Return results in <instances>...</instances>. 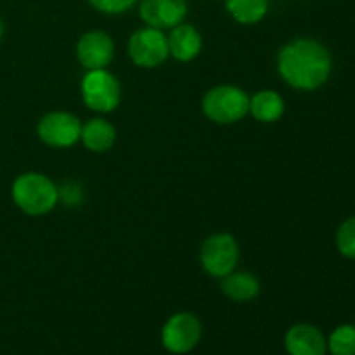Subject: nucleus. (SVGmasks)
I'll return each mask as SVG.
<instances>
[{
	"label": "nucleus",
	"instance_id": "nucleus-1",
	"mask_svg": "<svg viewBox=\"0 0 355 355\" xmlns=\"http://www.w3.org/2000/svg\"><path fill=\"white\" fill-rule=\"evenodd\" d=\"M277 68L291 87L314 90L329 78L331 54L318 40L298 38L281 49Z\"/></svg>",
	"mask_w": 355,
	"mask_h": 355
},
{
	"label": "nucleus",
	"instance_id": "nucleus-8",
	"mask_svg": "<svg viewBox=\"0 0 355 355\" xmlns=\"http://www.w3.org/2000/svg\"><path fill=\"white\" fill-rule=\"evenodd\" d=\"M38 135L45 144L52 148H69L82 135L80 120L64 111L49 113L38 123Z\"/></svg>",
	"mask_w": 355,
	"mask_h": 355
},
{
	"label": "nucleus",
	"instance_id": "nucleus-19",
	"mask_svg": "<svg viewBox=\"0 0 355 355\" xmlns=\"http://www.w3.org/2000/svg\"><path fill=\"white\" fill-rule=\"evenodd\" d=\"M97 10L106 14H120L130 9L137 0H89Z\"/></svg>",
	"mask_w": 355,
	"mask_h": 355
},
{
	"label": "nucleus",
	"instance_id": "nucleus-6",
	"mask_svg": "<svg viewBox=\"0 0 355 355\" xmlns=\"http://www.w3.org/2000/svg\"><path fill=\"white\" fill-rule=\"evenodd\" d=\"M239 259V248L231 234H215L203 243L201 263L214 277H225L234 270Z\"/></svg>",
	"mask_w": 355,
	"mask_h": 355
},
{
	"label": "nucleus",
	"instance_id": "nucleus-16",
	"mask_svg": "<svg viewBox=\"0 0 355 355\" xmlns=\"http://www.w3.org/2000/svg\"><path fill=\"white\" fill-rule=\"evenodd\" d=\"M225 6L238 23L255 24L266 17L269 0H225Z\"/></svg>",
	"mask_w": 355,
	"mask_h": 355
},
{
	"label": "nucleus",
	"instance_id": "nucleus-2",
	"mask_svg": "<svg viewBox=\"0 0 355 355\" xmlns=\"http://www.w3.org/2000/svg\"><path fill=\"white\" fill-rule=\"evenodd\" d=\"M12 200L24 214L44 215L59 201L58 187L42 173H24L12 184Z\"/></svg>",
	"mask_w": 355,
	"mask_h": 355
},
{
	"label": "nucleus",
	"instance_id": "nucleus-20",
	"mask_svg": "<svg viewBox=\"0 0 355 355\" xmlns=\"http://www.w3.org/2000/svg\"><path fill=\"white\" fill-rule=\"evenodd\" d=\"M59 198H62L68 205H76L78 201H82V191H80V187H76L75 184H66V186L59 191Z\"/></svg>",
	"mask_w": 355,
	"mask_h": 355
},
{
	"label": "nucleus",
	"instance_id": "nucleus-5",
	"mask_svg": "<svg viewBox=\"0 0 355 355\" xmlns=\"http://www.w3.org/2000/svg\"><path fill=\"white\" fill-rule=\"evenodd\" d=\"M128 54L141 68H156L168 58V38L158 28H142L130 37Z\"/></svg>",
	"mask_w": 355,
	"mask_h": 355
},
{
	"label": "nucleus",
	"instance_id": "nucleus-12",
	"mask_svg": "<svg viewBox=\"0 0 355 355\" xmlns=\"http://www.w3.org/2000/svg\"><path fill=\"white\" fill-rule=\"evenodd\" d=\"M168 51L179 61H191L201 51V37L191 24H177L168 37Z\"/></svg>",
	"mask_w": 355,
	"mask_h": 355
},
{
	"label": "nucleus",
	"instance_id": "nucleus-21",
	"mask_svg": "<svg viewBox=\"0 0 355 355\" xmlns=\"http://www.w3.org/2000/svg\"><path fill=\"white\" fill-rule=\"evenodd\" d=\"M2 33H3V26H2V21H0V38H2Z\"/></svg>",
	"mask_w": 355,
	"mask_h": 355
},
{
	"label": "nucleus",
	"instance_id": "nucleus-15",
	"mask_svg": "<svg viewBox=\"0 0 355 355\" xmlns=\"http://www.w3.org/2000/svg\"><path fill=\"white\" fill-rule=\"evenodd\" d=\"M250 111L259 121L272 123L283 116L284 101L274 90H262V92H257L250 101Z\"/></svg>",
	"mask_w": 355,
	"mask_h": 355
},
{
	"label": "nucleus",
	"instance_id": "nucleus-7",
	"mask_svg": "<svg viewBox=\"0 0 355 355\" xmlns=\"http://www.w3.org/2000/svg\"><path fill=\"white\" fill-rule=\"evenodd\" d=\"M201 338V324L189 312L172 315L163 328L162 340L172 354H187L198 345Z\"/></svg>",
	"mask_w": 355,
	"mask_h": 355
},
{
	"label": "nucleus",
	"instance_id": "nucleus-4",
	"mask_svg": "<svg viewBox=\"0 0 355 355\" xmlns=\"http://www.w3.org/2000/svg\"><path fill=\"white\" fill-rule=\"evenodd\" d=\"M83 101L99 113H110L120 104L121 89L118 80L106 69H89L82 82Z\"/></svg>",
	"mask_w": 355,
	"mask_h": 355
},
{
	"label": "nucleus",
	"instance_id": "nucleus-17",
	"mask_svg": "<svg viewBox=\"0 0 355 355\" xmlns=\"http://www.w3.org/2000/svg\"><path fill=\"white\" fill-rule=\"evenodd\" d=\"M329 352L331 355H355V328L340 326L329 336Z\"/></svg>",
	"mask_w": 355,
	"mask_h": 355
},
{
	"label": "nucleus",
	"instance_id": "nucleus-13",
	"mask_svg": "<svg viewBox=\"0 0 355 355\" xmlns=\"http://www.w3.org/2000/svg\"><path fill=\"white\" fill-rule=\"evenodd\" d=\"M80 139L83 141V144L94 153H104L107 149H111V146L114 144V139H116V132H114L113 125L107 123L103 118H94L89 120L82 127V135Z\"/></svg>",
	"mask_w": 355,
	"mask_h": 355
},
{
	"label": "nucleus",
	"instance_id": "nucleus-9",
	"mask_svg": "<svg viewBox=\"0 0 355 355\" xmlns=\"http://www.w3.org/2000/svg\"><path fill=\"white\" fill-rule=\"evenodd\" d=\"M142 21L151 28H175L184 21L187 14L186 0H142Z\"/></svg>",
	"mask_w": 355,
	"mask_h": 355
},
{
	"label": "nucleus",
	"instance_id": "nucleus-10",
	"mask_svg": "<svg viewBox=\"0 0 355 355\" xmlns=\"http://www.w3.org/2000/svg\"><path fill=\"white\" fill-rule=\"evenodd\" d=\"M114 45L110 35L103 31H90L80 38L76 45V55L87 69H104L111 62Z\"/></svg>",
	"mask_w": 355,
	"mask_h": 355
},
{
	"label": "nucleus",
	"instance_id": "nucleus-3",
	"mask_svg": "<svg viewBox=\"0 0 355 355\" xmlns=\"http://www.w3.org/2000/svg\"><path fill=\"white\" fill-rule=\"evenodd\" d=\"M203 111L217 123H234L246 116L250 111V97L238 87H215L205 96Z\"/></svg>",
	"mask_w": 355,
	"mask_h": 355
},
{
	"label": "nucleus",
	"instance_id": "nucleus-18",
	"mask_svg": "<svg viewBox=\"0 0 355 355\" xmlns=\"http://www.w3.org/2000/svg\"><path fill=\"white\" fill-rule=\"evenodd\" d=\"M336 246L343 257L355 260V217L340 225L336 232Z\"/></svg>",
	"mask_w": 355,
	"mask_h": 355
},
{
	"label": "nucleus",
	"instance_id": "nucleus-11",
	"mask_svg": "<svg viewBox=\"0 0 355 355\" xmlns=\"http://www.w3.org/2000/svg\"><path fill=\"white\" fill-rule=\"evenodd\" d=\"M290 355H324L328 343L315 326L297 324L290 328L284 338Z\"/></svg>",
	"mask_w": 355,
	"mask_h": 355
},
{
	"label": "nucleus",
	"instance_id": "nucleus-14",
	"mask_svg": "<svg viewBox=\"0 0 355 355\" xmlns=\"http://www.w3.org/2000/svg\"><path fill=\"white\" fill-rule=\"evenodd\" d=\"M222 291L232 302H250L259 295L260 283L250 272H231L222 281Z\"/></svg>",
	"mask_w": 355,
	"mask_h": 355
}]
</instances>
